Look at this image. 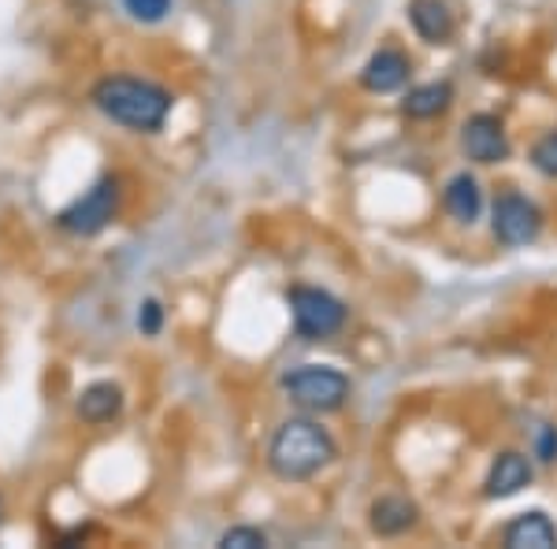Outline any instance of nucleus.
<instances>
[{"label":"nucleus","instance_id":"f257e3e1","mask_svg":"<svg viewBox=\"0 0 557 549\" xmlns=\"http://www.w3.org/2000/svg\"><path fill=\"white\" fill-rule=\"evenodd\" d=\"M89 101L104 120L120 123L127 130L138 134H157L168 123L175 108V93L160 83L134 75H108L94 89H89Z\"/></svg>","mask_w":557,"mask_h":549},{"label":"nucleus","instance_id":"f03ea898","mask_svg":"<svg viewBox=\"0 0 557 549\" xmlns=\"http://www.w3.org/2000/svg\"><path fill=\"white\" fill-rule=\"evenodd\" d=\"M338 457V442L317 420H286L268 442V467L283 483H305Z\"/></svg>","mask_w":557,"mask_h":549},{"label":"nucleus","instance_id":"7ed1b4c3","mask_svg":"<svg viewBox=\"0 0 557 549\" xmlns=\"http://www.w3.org/2000/svg\"><path fill=\"white\" fill-rule=\"evenodd\" d=\"M120 201H123L120 178L104 175V178H97L83 197H75L67 209H60L57 227L64 234H75V238H94V234H101L104 227L115 223Z\"/></svg>","mask_w":557,"mask_h":549},{"label":"nucleus","instance_id":"20e7f679","mask_svg":"<svg viewBox=\"0 0 557 549\" xmlns=\"http://www.w3.org/2000/svg\"><path fill=\"white\" fill-rule=\"evenodd\" d=\"M286 301H290L294 330H298V338H305V341L335 338L349 320L346 304L338 301L335 294L320 290V286H290Z\"/></svg>","mask_w":557,"mask_h":549},{"label":"nucleus","instance_id":"39448f33","mask_svg":"<svg viewBox=\"0 0 557 549\" xmlns=\"http://www.w3.org/2000/svg\"><path fill=\"white\" fill-rule=\"evenodd\" d=\"M283 390L305 412H338L349 401V379L331 364H301L283 379Z\"/></svg>","mask_w":557,"mask_h":549},{"label":"nucleus","instance_id":"423d86ee","mask_svg":"<svg viewBox=\"0 0 557 549\" xmlns=\"http://www.w3.org/2000/svg\"><path fill=\"white\" fill-rule=\"evenodd\" d=\"M543 230V212H539L535 201H528L524 194H502L491 209V234L509 249H520L528 241L539 238Z\"/></svg>","mask_w":557,"mask_h":549},{"label":"nucleus","instance_id":"0eeeda50","mask_svg":"<svg viewBox=\"0 0 557 549\" xmlns=\"http://www.w3.org/2000/svg\"><path fill=\"white\" fill-rule=\"evenodd\" d=\"M461 152L472 164H502L509 157V134L506 123L491 112H475L461 127Z\"/></svg>","mask_w":557,"mask_h":549},{"label":"nucleus","instance_id":"6e6552de","mask_svg":"<svg viewBox=\"0 0 557 549\" xmlns=\"http://www.w3.org/2000/svg\"><path fill=\"white\" fill-rule=\"evenodd\" d=\"M412 75V60L406 57L401 49H380L368 57V64L361 67V86L368 89V93H398L401 86L409 83Z\"/></svg>","mask_w":557,"mask_h":549},{"label":"nucleus","instance_id":"1a4fd4ad","mask_svg":"<svg viewBox=\"0 0 557 549\" xmlns=\"http://www.w3.org/2000/svg\"><path fill=\"white\" fill-rule=\"evenodd\" d=\"M532 475H535L532 461H528L524 453H517V449H506V453H498L491 461V472H487V479H483V498H491V501L513 498V494H520L532 483Z\"/></svg>","mask_w":557,"mask_h":549},{"label":"nucleus","instance_id":"9d476101","mask_svg":"<svg viewBox=\"0 0 557 549\" xmlns=\"http://www.w3.org/2000/svg\"><path fill=\"white\" fill-rule=\"evenodd\" d=\"M417 524H420V509L406 494H383V498H375L372 509H368V527L380 538H398Z\"/></svg>","mask_w":557,"mask_h":549},{"label":"nucleus","instance_id":"9b49d317","mask_svg":"<svg viewBox=\"0 0 557 549\" xmlns=\"http://www.w3.org/2000/svg\"><path fill=\"white\" fill-rule=\"evenodd\" d=\"M502 546L506 549H554L557 524L543 509H528L502 527Z\"/></svg>","mask_w":557,"mask_h":549},{"label":"nucleus","instance_id":"f8f14e48","mask_svg":"<svg viewBox=\"0 0 557 549\" xmlns=\"http://www.w3.org/2000/svg\"><path fill=\"white\" fill-rule=\"evenodd\" d=\"M123 404H127V394H123V386L101 379V383H89L86 390L78 394L75 412H78V420L89 423V427H104V423L120 420Z\"/></svg>","mask_w":557,"mask_h":549},{"label":"nucleus","instance_id":"ddd939ff","mask_svg":"<svg viewBox=\"0 0 557 549\" xmlns=\"http://www.w3.org/2000/svg\"><path fill=\"white\" fill-rule=\"evenodd\" d=\"M412 30L428 45H446L454 38V12L446 0H409L406 8Z\"/></svg>","mask_w":557,"mask_h":549},{"label":"nucleus","instance_id":"4468645a","mask_svg":"<svg viewBox=\"0 0 557 549\" xmlns=\"http://www.w3.org/2000/svg\"><path fill=\"white\" fill-rule=\"evenodd\" d=\"M443 209L454 215L457 223H472L480 220L483 212V186L480 178L469 175V171H461V175H454L450 183H446L443 190Z\"/></svg>","mask_w":557,"mask_h":549},{"label":"nucleus","instance_id":"2eb2a0df","mask_svg":"<svg viewBox=\"0 0 557 549\" xmlns=\"http://www.w3.org/2000/svg\"><path fill=\"white\" fill-rule=\"evenodd\" d=\"M454 104V86L450 83H424L412 86L401 101V115L406 120H438L443 112H450Z\"/></svg>","mask_w":557,"mask_h":549},{"label":"nucleus","instance_id":"dca6fc26","mask_svg":"<svg viewBox=\"0 0 557 549\" xmlns=\"http://www.w3.org/2000/svg\"><path fill=\"white\" fill-rule=\"evenodd\" d=\"M532 167L543 178H557V130L543 134L532 146Z\"/></svg>","mask_w":557,"mask_h":549},{"label":"nucleus","instance_id":"f3484780","mask_svg":"<svg viewBox=\"0 0 557 549\" xmlns=\"http://www.w3.org/2000/svg\"><path fill=\"white\" fill-rule=\"evenodd\" d=\"M264 546H268V535L249 524H238L220 535V549H264Z\"/></svg>","mask_w":557,"mask_h":549},{"label":"nucleus","instance_id":"a211bd4d","mask_svg":"<svg viewBox=\"0 0 557 549\" xmlns=\"http://www.w3.org/2000/svg\"><path fill=\"white\" fill-rule=\"evenodd\" d=\"M134 23H164L172 12V0H123Z\"/></svg>","mask_w":557,"mask_h":549},{"label":"nucleus","instance_id":"6ab92c4d","mask_svg":"<svg viewBox=\"0 0 557 549\" xmlns=\"http://www.w3.org/2000/svg\"><path fill=\"white\" fill-rule=\"evenodd\" d=\"M138 330L146 338H157L160 330H164V304H160L157 297H146V301L138 304Z\"/></svg>","mask_w":557,"mask_h":549},{"label":"nucleus","instance_id":"aec40b11","mask_svg":"<svg viewBox=\"0 0 557 549\" xmlns=\"http://www.w3.org/2000/svg\"><path fill=\"white\" fill-rule=\"evenodd\" d=\"M535 457L543 464L557 461V427H554V423H543V427L535 431Z\"/></svg>","mask_w":557,"mask_h":549},{"label":"nucleus","instance_id":"412c9836","mask_svg":"<svg viewBox=\"0 0 557 549\" xmlns=\"http://www.w3.org/2000/svg\"><path fill=\"white\" fill-rule=\"evenodd\" d=\"M0 524H4V498H0Z\"/></svg>","mask_w":557,"mask_h":549}]
</instances>
